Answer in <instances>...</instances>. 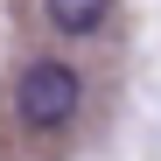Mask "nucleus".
<instances>
[{
	"mask_svg": "<svg viewBox=\"0 0 161 161\" xmlns=\"http://www.w3.org/2000/svg\"><path fill=\"white\" fill-rule=\"evenodd\" d=\"M77 105H84V77H77L70 63H56V56H35L28 70L14 77V119L28 126V133H56V126H70Z\"/></svg>",
	"mask_w": 161,
	"mask_h": 161,
	"instance_id": "nucleus-1",
	"label": "nucleus"
},
{
	"mask_svg": "<svg viewBox=\"0 0 161 161\" xmlns=\"http://www.w3.org/2000/svg\"><path fill=\"white\" fill-rule=\"evenodd\" d=\"M42 14H49L56 35H98L105 14H112V0H42Z\"/></svg>",
	"mask_w": 161,
	"mask_h": 161,
	"instance_id": "nucleus-2",
	"label": "nucleus"
}]
</instances>
